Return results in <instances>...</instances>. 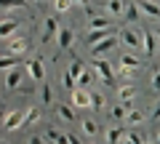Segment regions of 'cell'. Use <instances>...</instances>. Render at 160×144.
<instances>
[{
    "mask_svg": "<svg viewBox=\"0 0 160 144\" xmlns=\"http://www.w3.org/2000/svg\"><path fill=\"white\" fill-rule=\"evenodd\" d=\"M109 115H112L115 120H126V115H128V110H126V104H115L112 110H109Z\"/></svg>",
    "mask_w": 160,
    "mask_h": 144,
    "instance_id": "obj_24",
    "label": "cell"
},
{
    "mask_svg": "<svg viewBox=\"0 0 160 144\" xmlns=\"http://www.w3.org/2000/svg\"><path fill=\"white\" fill-rule=\"evenodd\" d=\"M118 144H136V142H133V139H131V133H126V136L120 139V142H118Z\"/></svg>",
    "mask_w": 160,
    "mask_h": 144,
    "instance_id": "obj_36",
    "label": "cell"
},
{
    "mask_svg": "<svg viewBox=\"0 0 160 144\" xmlns=\"http://www.w3.org/2000/svg\"><path fill=\"white\" fill-rule=\"evenodd\" d=\"M13 67H19V56H0V69H13Z\"/></svg>",
    "mask_w": 160,
    "mask_h": 144,
    "instance_id": "obj_23",
    "label": "cell"
},
{
    "mask_svg": "<svg viewBox=\"0 0 160 144\" xmlns=\"http://www.w3.org/2000/svg\"><path fill=\"white\" fill-rule=\"evenodd\" d=\"M139 67H142V59L139 56H133L131 51L120 53V72H123V75H131V72H136Z\"/></svg>",
    "mask_w": 160,
    "mask_h": 144,
    "instance_id": "obj_2",
    "label": "cell"
},
{
    "mask_svg": "<svg viewBox=\"0 0 160 144\" xmlns=\"http://www.w3.org/2000/svg\"><path fill=\"white\" fill-rule=\"evenodd\" d=\"M53 8H56L59 13H67L69 8H72V3H69V0H53Z\"/></svg>",
    "mask_w": 160,
    "mask_h": 144,
    "instance_id": "obj_31",
    "label": "cell"
},
{
    "mask_svg": "<svg viewBox=\"0 0 160 144\" xmlns=\"http://www.w3.org/2000/svg\"><path fill=\"white\" fill-rule=\"evenodd\" d=\"M56 43H59V48H62V51H67V48L72 46V29L62 27V29H59V35H56Z\"/></svg>",
    "mask_w": 160,
    "mask_h": 144,
    "instance_id": "obj_15",
    "label": "cell"
},
{
    "mask_svg": "<svg viewBox=\"0 0 160 144\" xmlns=\"http://www.w3.org/2000/svg\"><path fill=\"white\" fill-rule=\"evenodd\" d=\"M72 107H75V110H88V107H91V91H86V88H75V91H72Z\"/></svg>",
    "mask_w": 160,
    "mask_h": 144,
    "instance_id": "obj_4",
    "label": "cell"
},
{
    "mask_svg": "<svg viewBox=\"0 0 160 144\" xmlns=\"http://www.w3.org/2000/svg\"><path fill=\"white\" fill-rule=\"evenodd\" d=\"M16 27H19L16 19H3V22H0V40H8V37L16 32Z\"/></svg>",
    "mask_w": 160,
    "mask_h": 144,
    "instance_id": "obj_10",
    "label": "cell"
},
{
    "mask_svg": "<svg viewBox=\"0 0 160 144\" xmlns=\"http://www.w3.org/2000/svg\"><path fill=\"white\" fill-rule=\"evenodd\" d=\"M27 144H43V139H40V136H35V133H29V139H27Z\"/></svg>",
    "mask_w": 160,
    "mask_h": 144,
    "instance_id": "obj_35",
    "label": "cell"
},
{
    "mask_svg": "<svg viewBox=\"0 0 160 144\" xmlns=\"http://www.w3.org/2000/svg\"><path fill=\"white\" fill-rule=\"evenodd\" d=\"M27 72H29V80L46 83V67H43V62H40V59H32V62L27 64Z\"/></svg>",
    "mask_w": 160,
    "mask_h": 144,
    "instance_id": "obj_5",
    "label": "cell"
},
{
    "mask_svg": "<svg viewBox=\"0 0 160 144\" xmlns=\"http://www.w3.org/2000/svg\"><path fill=\"white\" fill-rule=\"evenodd\" d=\"M24 0H0V8H24Z\"/></svg>",
    "mask_w": 160,
    "mask_h": 144,
    "instance_id": "obj_30",
    "label": "cell"
},
{
    "mask_svg": "<svg viewBox=\"0 0 160 144\" xmlns=\"http://www.w3.org/2000/svg\"><path fill=\"white\" fill-rule=\"evenodd\" d=\"M123 136H126V128H120V126H112V128L104 131V142L107 144H118Z\"/></svg>",
    "mask_w": 160,
    "mask_h": 144,
    "instance_id": "obj_13",
    "label": "cell"
},
{
    "mask_svg": "<svg viewBox=\"0 0 160 144\" xmlns=\"http://www.w3.org/2000/svg\"><path fill=\"white\" fill-rule=\"evenodd\" d=\"M118 35H109V37H104V40H99L96 46H91V51H93V56H102V53H107V51H112L115 46H118Z\"/></svg>",
    "mask_w": 160,
    "mask_h": 144,
    "instance_id": "obj_7",
    "label": "cell"
},
{
    "mask_svg": "<svg viewBox=\"0 0 160 144\" xmlns=\"http://www.w3.org/2000/svg\"><path fill=\"white\" fill-rule=\"evenodd\" d=\"M104 8H107L109 16H123V13H126V3H123V0H107Z\"/></svg>",
    "mask_w": 160,
    "mask_h": 144,
    "instance_id": "obj_14",
    "label": "cell"
},
{
    "mask_svg": "<svg viewBox=\"0 0 160 144\" xmlns=\"http://www.w3.org/2000/svg\"><path fill=\"white\" fill-rule=\"evenodd\" d=\"M24 117H27L24 123H38L40 120V110H38V107H29V110L24 112Z\"/></svg>",
    "mask_w": 160,
    "mask_h": 144,
    "instance_id": "obj_29",
    "label": "cell"
},
{
    "mask_svg": "<svg viewBox=\"0 0 160 144\" xmlns=\"http://www.w3.org/2000/svg\"><path fill=\"white\" fill-rule=\"evenodd\" d=\"M152 91L160 93V72H155V75H152Z\"/></svg>",
    "mask_w": 160,
    "mask_h": 144,
    "instance_id": "obj_34",
    "label": "cell"
},
{
    "mask_svg": "<svg viewBox=\"0 0 160 144\" xmlns=\"http://www.w3.org/2000/svg\"><path fill=\"white\" fill-rule=\"evenodd\" d=\"M53 35H59V22L56 19H46V24H43V40H51Z\"/></svg>",
    "mask_w": 160,
    "mask_h": 144,
    "instance_id": "obj_16",
    "label": "cell"
},
{
    "mask_svg": "<svg viewBox=\"0 0 160 144\" xmlns=\"http://www.w3.org/2000/svg\"><path fill=\"white\" fill-rule=\"evenodd\" d=\"M155 35H158V43H160V29H158V32H155Z\"/></svg>",
    "mask_w": 160,
    "mask_h": 144,
    "instance_id": "obj_40",
    "label": "cell"
},
{
    "mask_svg": "<svg viewBox=\"0 0 160 144\" xmlns=\"http://www.w3.org/2000/svg\"><path fill=\"white\" fill-rule=\"evenodd\" d=\"M91 80H93V75L88 72V69H83V72L78 75V88H86V86H88Z\"/></svg>",
    "mask_w": 160,
    "mask_h": 144,
    "instance_id": "obj_28",
    "label": "cell"
},
{
    "mask_svg": "<svg viewBox=\"0 0 160 144\" xmlns=\"http://www.w3.org/2000/svg\"><path fill=\"white\" fill-rule=\"evenodd\" d=\"M80 128H83V133H86V136H91V139L99 133V123L93 120V117H86V120L80 123Z\"/></svg>",
    "mask_w": 160,
    "mask_h": 144,
    "instance_id": "obj_19",
    "label": "cell"
},
{
    "mask_svg": "<svg viewBox=\"0 0 160 144\" xmlns=\"http://www.w3.org/2000/svg\"><path fill=\"white\" fill-rule=\"evenodd\" d=\"M46 139H48L51 144H69V136H67V133H62V131H56V128H51Z\"/></svg>",
    "mask_w": 160,
    "mask_h": 144,
    "instance_id": "obj_21",
    "label": "cell"
},
{
    "mask_svg": "<svg viewBox=\"0 0 160 144\" xmlns=\"http://www.w3.org/2000/svg\"><path fill=\"white\" fill-rule=\"evenodd\" d=\"M142 51L147 53V56H152V53L158 51V35H155L152 29H144L142 32Z\"/></svg>",
    "mask_w": 160,
    "mask_h": 144,
    "instance_id": "obj_6",
    "label": "cell"
},
{
    "mask_svg": "<svg viewBox=\"0 0 160 144\" xmlns=\"http://www.w3.org/2000/svg\"><path fill=\"white\" fill-rule=\"evenodd\" d=\"M35 3H46V0H35Z\"/></svg>",
    "mask_w": 160,
    "mask_h": 144,
    "instance_id": "obj_42",
    "label": "cell"
},
{
    "mask_svg": "<svg viewBox=\"0 0 160 144\" xmlns=\"http://www.w3.org/2000/svg\"><path fill=\"white\" fill-rule=\"evenodd\" d=\"M91 29H109V19L93 16V19H91Z\"/></svg>",
    "mask_w": 160,
    "mask_h": 144,
    "instance_id": "obj_26",
    "label": "cell"
},
{
    "mask_svg": "<svg viewBox=\"0 0 160 144\" xmlns=\"http://www.w3.org/2000/svg\"><path fill=\"white\" fill-rule=\"evenodd\" d=\"M147 144H155V142H147Z\"/></svg>",
    "mask_w": 160,
    "mask_h": 144,
    "instance_id": "obj_43",
    "label": "cell"
},
{
    "mask_svg": "<svg viewBox=\"0 0 160 144\" xmlns=\"http://www.w3.org/2000/svg\"><path fill=\"white\" fill-rule=\"evenodd\" d=\"M22 77H24V72L19 67H13V69H8V77H6V86L11 88V91H16L19 86H22Z\"/></svg>",
    "mask_w": 160,
    "mask_h": 144,
    "instance_id": "obj_11",
    "label": "cell"
},
{
    "mask_svg": "<svg viewBox=\"0 0 160 144\" xmlns=\"http://www.w3.org/2000/svg\"><path fill=\"white\" fill-rule=\"evenodd\" d=\"M136 6H139L142 13H147V16H152V19H160V6L158 3H152V0H136Z\"/></svg>",
    "mask_w": 160,
    "mask_h": 144,
    "instance_id": "obj_9",
    "label": "cell"
},
{
    "mask_svg": "<svg viewBox=\"0 0 160 144\" xmlns=\"http://www.w3.org/2000/svg\"><path fill=\"white\" fill-rule=\"evenodd\" d=\"M56 112H59V117H62V120H67V123H75V110L72 107H67V104H56Z\"/></svg>",
    "mask_w": 160,
    "mask_h": 144,
    "instance_id": "obj_20",
    "label": "cell"
},
{
    "mask_svg": "<svg viewBox=\"0 0 160 144\" xmlns=\"http://www.w3.org/2000/svg\"><path fill=\"white\" fill-rule=\"evenodd\" d=\"M118 96H120V104H131L133 96H136V88H133V86H120Z\"/></svg>",
    "mask_w": 160,
    "mask_h": 144,
    "instance_id": "obj_18",
    "label": "cell"
},
{
    "mask_svg": "<svg viewBox=\"0 0 160 144\" xmlns=\"http://www.w3.org/2000/svg\"><path fill=\"white\" fill-rule=\"evenodd\" d=\"M51 96H53L51 86H48V83H43V88H40V102H43V104H51Z\"/></svg>",
    "mask_w": 160,
    "mask_h": 144,
    "instance_id": "obj_27",
    "label": "cell"
},
{
    "mask_svg": "<svg viewBox=\"0 0 160 144\" xmlns=\"http://www.w3.org/2000/svg\"><path fill=\"white\" fill-rule=\"evenodd\" d=\"M152 117H155V120H158V117H160V104H158V107H155V110H152Z\"/></svg>",
    "mask_w": 160,
    "mask_h": 144,
    "instance_id": "obj_37",
    "label": "cell"
},
{
    "mask_svg": "<svg viewBox=\"0 0 160 144\" xmlns=\"http://www.w3.org/2000/svg\"><path fill=\"white\" fill-rule=\"evenodd\" d=\"M93 69L99 72V77H102V80L107 83V86H112V83H115V75H112V64H109L107 59H96V62H93Z\"/></svg>",
    "mask_w": 160,
    "mask_h": 144,
    "instance_id": "obj_3",
    "label": "cell"
},
{
    "mask_svg": "<svg viewBox=\"0 0 160 144\" xmlns=\"http://www.w3.org/2000/svg\"><path fill=\"white\" fill-rule=\"evenodd\" d=\"M27 120V117H24V112H19V110H13V112H8L6 117H3V126L8 128V131H13V128H19L22 126V123Z\"/></svg>",
    "mask_w": 160,
    "mask_h": 144,
    "instance_id": "obj_8",
    "label": "cell"
},
{
    "mask_svg": "<svg viewBox=\"0 0 160 144\" xmlns=\"http://www.w3.org/2000/svg\"><path fill=\"white\" fill-rule=\"evenodd\" d=\"M126 123H128V126H142V123H144V115H142L139 110H128Z\"/></svg>",
    "mask_w": 160,
    "mask_h": 144,
    "instance_id": "obj_22",
    "label": "cell"
},
{
    "mask_svg": "<svg viewBox=\"0 0 160 144\" xmlns=\"http://www.w3.org/2000/svg\"><path fill=\"white\" fill-rule=\"evenodd\" d=\"M155 144H160V133H158V136H155Z\"/></svg>",
    "mask_w": 160,
    "mask_h": 144,
    "instance_id": "obj_39",
    "label": "cell"
},
{
    "mask_svg": "<svg viewBox=\"0 0 160 144\" xmlns=\"http://www.w3.org/2000/svg\"><path fill=\"white\" fill-rule=\"evenodd\" d=\"M109 35H112V27L109 29H91V32H88V46H96L99 40H104Z\"/></svg>",
    "mask_w": 160,
    "mask_h": 144,
    "instance_id": "obj_17",
    "label": "cell"
},
{
    "mask_svg": "<svg viewBox=\"0 0 160 144\" xmlns=\"http://www.w3.org/2000/svg\"><path fill=\"white\" fill-rule=\"evenodd\" d=\"M91 107L93 110H104V96L102 93H91Z\"/></svg>",
    "mask_w": 160,
    "mask_h": 144,
    "instance_id": "obj_32",
    "label": "cell"
},
{
    "mask_svg": "<svg viewBox=\"0 0 160 144\" xmlns=\"http://www.w3.org/2000/svg\"><path fill=\"white\" fill-rule=\"evenodd\" d=\"M139 13H142V11H139V6H136V3H131V6H126V13H123V16H126L128 22H136Z\"/></svg>",
    "mask_w": 160,
    "mask_h": 144,
    "instance_id": "obj_25",
    "label": "cell"
},
{
    "mask_svg": "<svg viewBox=\"0 0 160 144\" xmlns=\"http://www.w3.org/2000/svg\"><path fill=\"white\" fill-rule=\"evenodd\" d=\"M118 40L123 43L128 51H139V48H142V35H139L136 29H120Z\"/></svg>",
    "mask_w": 160,
    "mask_h": 144,
    "instance_id": "obj_1",
    "label": "cell"
},
{
    "mask_svg": "<svg viewBox=\"0 0 160 144\" xmlns=\"http://www.w3.org/2000/svg\"><path fill=\"white\" fill-rule=\"evenodd\" d=\"M72 6H80V8H86L88 13H91V0H69Z\"/></svg>",
    "mask_w": 160,
    "mask_h": 144,
    "instance_id": "obj_33",
    "label": "cell"
},
{
    "mask_svg": "<svg viewBox=\"0 0 160 144\" xmlns=\"http://www.w3.org/2000/svg\"><path fill=\"white\" fill-rule=\"evenodd\" d=\"M0 115H6V112H3V107H0Z\"/></svg>",
    "mask_w": 160,
    "mask_h": 144,
    "instance_id": "obj_41",
    "label": "cell"
},
{
    "mask_svg": "<svg viewBox=\"0 0 160 144\" xmlns=\"http://www.w3.org/2000/svg\"><path fill=\"white\" fill-rule=\"evenodd\" d=\"M69 144H80V139H78V136H72V133H69Z\"/></svg>",
    "mask_w": 160,
    "mask_h": 144,
    "instance_id": "obj_38",
    "label": "cell"
},
{
    "mask_svg": "<svg viewBox=\"0 0 160 144\" xmlns=\"http://www.w3.org/2000/svg\"><path fill=\"white\" fill-rule=\"evenodd\" d=\"M27 48H29V43L24 40V37H13V40L8 43V53H11V56H22Z\"/></svg>",
    "mask_w": 160,
    "mask_h": 144,
    "instance_id": "obj_12",
    "label": "cell"
}]
</instances>
